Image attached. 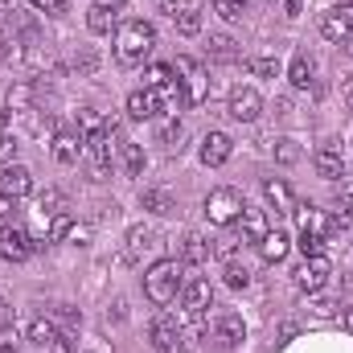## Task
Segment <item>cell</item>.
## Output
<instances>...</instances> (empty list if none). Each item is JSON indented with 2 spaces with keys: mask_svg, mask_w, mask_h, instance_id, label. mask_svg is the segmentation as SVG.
<instances>
[{
  "mask_svg": "<svg viewBox=\"0 0 353 353\" xmlns=\"http://www.w3.org/2000/svg\"><path fill=\"white\" fill-rule=\"evenodd\" d=\"M259 111H263V99H259V90L255 87H234L230 90V115H234L239 123L259 119Z\"/></svg>",
  "mask_w": 353,
  "mask_h": 353,
  "instance_id": "10",
  "label": "cell"
},
{
  "mask_svg": "<svg viewBox=\"0 0 353 353\" xmlns=\"http://www.w3.org/2000/svg\"><path fill=\"white\" fill-rule=\"evenodd\" d=\"M176 288H181V263L176 259H157V263L144 271V296L152 304H173L176 300Z\"/></svg>",
  "mask_w": 353,
  "mask_h": 353,
  "instance_id": "2",
  "label": "cell"
},
{
  "mask_svg": "<svg viewBox=\"0 0 353 353\" xmlns=\"http://www.w3.org/2000/svg\"><path fill=\"white\" fill-rule=\"evenodd\" d=\"M152 46H157V29L148 21H123L115 29V58L123 66H140L152 54Z\"/></svg>",
  "mask_w": 353,
  "mask_h": 353,
  "instance_id": "1",
  "label": "cell"
},
{
  "mask_svg": "<svg viewBox=\"0 0 353 353\" xmlns=\"http://www.w3.org/2000/svg\"><path fill=\"white\" fill-rule=\"evenodd\" d=\"M243 243H259L267 234V218H263V210H243Z\"/></svg>",
  "mask_w": 353,
  "mask_h": 353,
  "instance_id": "21",
  "label": "cell"
},
{
  "mask_svg": "<svg viewBox=\"0 0 353 353\" xmlns=\"http://www.w3.org/2000/svg\"><path fill=\"white\" fill-rule=\"evenodd\" d=\"M345 99H350V107H353V79H350V87H345Z\"/></svg>",
  "mask_w": 353,
  "mask_h": 353,
  "instance_id": "49",
  "label": "cell"
},
{
  "mask_svg": "<svg viewBox=\"0 0 353 353\" xmlns=\"http://www.w3.org/2000/svg\"><path fill=\"white\" fill-rule=\"evenodd\" d=\"M341 8H345V12H350V8H353V0H341Z\"/></svg>",
  "mask_w": 353,
  "mask_h": 353,
  "instance_id": "51",
  "label": "cell"
},
{
  "mask_svg": "<svg viewBox=\"0 0 353 353\" xmlns=\"http://www.w3.org/2000/svg\"><path fill=\"white\" fill-rule=\"evenodd\" d=\"M173 74H176V87H181V103L185 107H201L210 99V74L201 70V62H193V58L181 54L173 62Z\"/></svg>",
  "mask_w": 353,
  "mask_h": 353,
  "instance_id": "3",
  "label": "cell"
},
{
  "mask_svg": "<svg viewBox=\"0 0 353 353\" xmlns=\"http://www.w3.org/2000/svg\"><path fill=\"white\" fill-rule=\"evenodd\" d=\"M247 66H251V70H255V74H263V79H271V74H275V70H279V62H275V58H251V62H247Z\"/></svg>",
  "mask_w": 353,
  "mask_h": 353,
  "instance_id": "38",
  "label": "cell"
},
{
  "mask_svg": "<svg viewBox=\"0 0 353 353\" xmlns=\"http://www.w3.org/2000/svg\"><path fill=\"white\" fill-rule=\"evenodd\" d=\"M50 353H74V337H70V333H58L54 345H50Z\"/></svg>",
  "mask_w": 353,
  "mask_h": 353,
  "instance_id": "40",
  "label": "cell"
},
{
  "mask_svg": "<svg viewBox=\"0 0 353 353\" xmlns=\"http://www.w3.org/2000/svg\"><path fill=\"white\" fill-rule=\"evenodd\" d=\"M144 210H152V214H173L176 210V201H173V193L169 189H144Z\"/></svg>",
  "mask_w": 353,
  "mask_h": 353,
  "instance_id": "23",
  "label": "cell"
},
{
  "mask_svg": "<svg viewBox=\"0 0 353 353\" xmlns=\"http://www.w3.org/2000/svg\"><path fill=\"white\" fill-rule=\"evenodd\" d=\"M161 111H165L161 90L144 87V90H132V94H128V115H132V119H157Z\"/></svg>",
  "mask_w": 353,
  "mask_h": 353,
  "instance_id": "13",
  "label": "cell"
},
{
  "mask_svg": "<svg viewBox=\"0 0 353 353\" xmlns=\"http://www.w3.org/2000/svg\"><path fill=\"white\" fill-rule=\"evenodd\" d=\"M0 353H17V341L12 337H0Z\"/></svg>",
  "mask_w": 353,
  "mask_h": 353,
  "instance_id": "48",
  "label": "cell"
},
{
  "mask_svg": "<svg viewBox=\"0 0 353 353\" xmlns=\"http://www.w3.org/2000/svg\"><path fill=\"white\" fill-rule=\"evenodd\" d=\"M70 230H74L70 214H54V218H50V230H46V243H62Z\"/></svg>",
  "mask_w": 353,
  "mask_h": 353,
  "instance_id": "29",
  "label": "cell"
},
{
  "mask_svg": "<svg viewBox=\"0 0 353 353\" xmlns=\"http://www.w3.org/2000/svg\"><path fill=\"white\" fill-rule=\"evenodd\" d=\"M218 341L222 345H243L247 341V325H243V316H234V312H226V316H218Z\"/></svg>",
  "mask_w": 353,
  "mask_h": 353,
  "instance_id": "20",
  "label": "cell"
},
{
  "mask_svg": "<svg viewBox=\"0 0 353 353\" xmlns=\"http://www.w3.org/2000/svg\"><path fill=\"white\" fill-rule=\"evenodd\" d=\"M0 193L12 197V201L29 197V193H33V173H29L25 165H8V169H0Z\"/></svg>",
  "mask_w": 353,
  "mask_h": 353,
  "instance_id": "11",
  "label": "cell"
},
{
  "mask_svg": "<svg viewBox=\"0 0 353 353\" xmlns=\"http://www.w3.org/2000/svg\"><path fill=\"white\" fill-rule=\"evenodd\" d=\"M345 46H350V54H353V33H350V41H345Z\"/></svg>",
  "mask_w": 353,
  "mask_h": 353,
  "instance_id": "52",
  "label": "cell"
},
{
  "mask_svg": "<svg viewBox=\"0 0 353 353\" xmlns=\"http://www.w3.org/2000/svg\"><path fill=\"white\" fill-rule=\"evenodd\" d=\"M288 83H292L296 90H304L308 83H312V62H308L304 54H296V58H292V66H288Z\"/></svg>",
  "mask_w": 353,
  "mask_h": 353,
  "instance_id": "25",
  "label": "cell"
},
{
  "mask_svg": "<svg viewBox=\"0 0 353 353\" xmlns=\"http://www.w3.org/2000/svg\"><path fill=\"white\" fill-rule=\"evenodd\" d=\"M173 21H176V29H181V33H185V37H193V33H201V12H197V8H193V4H189V8H185V12H176Z\"/></svg>",
  "mask_w": 353,
  "mask_h": 353,
  "instance_id": "30",
  "label": "cell"
},
{
  "mask_svg": "<svg viewBox=\"0 0 353 353\" xmlns=\"http://www.w3.org/2000/svg\"><path fill=\"white\" fill-rule=\"evenodd\" d=\"M94 4H99V8H107V12H115V8H123L128 0H94Z\"/></svg>",
  "mask_w": 353,
  "mask_h": 353,
  "instance_id": "46",
  "label": "cell"
},
{
  "mask_svg": "<svg viewBox=\"0 0 353 353\" xmlns=\"http://www.w3.org/2000/svg\"><path fill=\"white\" fill-rule=\"evenodd\" d=\"M316 316H337V304H333V300H321V304H316Z\"/></svg>",
  "mask_w": 353,
  "mask_h": 353,
  "instance_id": "44",
  "label": "cell"
},
{
  "mask_svg": "<svg viewBox=\"0 0 353 353\" xmlns=\"http://www.w3.org/2000/svg\"><path fill=\"white\" fill-rule=\"evenodd\" d=\"M8 325H12V308L0 300V329H8Z\"/></svg>",
  "mask_w": 353,
  "mask_h": 353,
  "instance_id": "45",
  "label": "cell"
},
{
  "mask_svg": "<svg viewBox=\"0 0 353 353\" xmlns=\"http://www.w3.org/2000/svg\"><path fill=\"white\" fill-rule=\"evenodd\" d=\"M263 197L275 214H292V210H296V193H292V185L279 181V176H267L263 181Z\"/></svg>",
  "mask_w": 353,
  "mask_h": 353,
  "instance_id": "15",
  "label": "cell"
},
{
  "mask_svg": "<svg viewBox=\"0 0 353 353\" xmlns=\"http://www.w3.org/2000/svg\"><path fill=\"white\" fill-rule=\"evenodd\" d=\"M8 214H12V197H4V193H0V218H8Z\"/></svg>",
  "mask_w": 353,
  "mask_h": 353,
  "instance_id": "47",
  "label": "cell"
},
{
  "mask_svg": "<svg viewBox=\"0 0 353 353\" xmlns=\"http://www.w3.org/2000/svg\"><path fill=\"white\" fill-rule=\"evenodd\" d=\"M345 329H350V333H353V312H350V316H345Z\"/></svg>",
  "mask_w": 353,
  "mask_h": 353,
  "instance_id": "50",
  "label": "cell"
},
{
  "mask_svg": "<svg viewBox=\"0 0 353 353\" xmlns=\"http://www.w3.org/2000/svg\"><path fill=\"white\" fill-rule=\"evenodd\" d=\"M12 148H17V144H12L8 128H0V161H8V157H12Z\"/></svg>",
  "mask_w": 353,
  "mask_h": 353,
  "instance_id": "42",
  "label": "cell"
},
{
  "mask_svg": "<svg viewBox=\"0 0 353 353\" xmlns=\"http://www.w3.org/2000/svg\"><path fill=\"white\" fill-rule=\"evenodd\" d=\"M210 58H214V62H234L239 50H234L230 37H210Z\"/></svg>",
  "mask_w": 353,
  "mask_h": 353,
  "instance_id": "28",
  "label": "cell"
},
{
  "mask_svg": "<svg viewBox=\"0 0 353 353\" xmlns=\"http://www.w3.org/2000/svg\"><path fill=\"white\" fill-rule=\"evenodd\" d=\"M119 136V128H115V119H107V123H94L87 132V152L90 161H94V173L107 176L111 173V140Z\"/></svg>",
  "mask_w": 353,
  "mask_h": 353,
  "instance_id": "6",
  "label": "cell"
},
{
  "mask_svg": "<svg viewBox=\"0 0 353 353\" xmlns=\"http://www.w3.org/2000/svg\"><path fill=\"white\" fill-rule=\"evenodd\" d=\"M83 136H74V132H58L54 136V157H58V165H79V157H83Z\"/></svg>",
  "mask_w": 353,
  "mask_h": 353,
  "instance_id": "18",
  "label": "cell"
},
{
  "mask_svg": "<svg viewBox=\"0 0 353 353\" xmlns=\"http://www.w3.org/2000/svg\"><path fill=\"white\" fill-rule=\"evenodd\" d=\"M37 12H50V17H58V12H66V0H29Z\"/></svg>",
  "mask_w": 353,
  "mask_h": 353,
  "instance_id": "39",
  "label": "cell"
},
{
  "mask_svg": "<svg viewBox=\"0 0 353 353\" xmlns=\"http://www.w3.org/2000/svg\"><path fill=\"white\" fill-rule=\"evenodd\" d=\"M181 304H185L189 316H205V308L214 304V288H210V279H189L185 292H181Z\"/></svg>",
  "mask_w": 353,
  "mask_h": 353,
  "instance_id": "12",
  "label": "cell"
},
{
  "mask_svg": "<svg viewBox=\"0 0 353 353\" xmlns=\"http://www.w3.org/2000/svg\"><path fill=\"white\" fill-rule=\"evenodd\" d=\"M226 283H230V288H247V283H251V271L230 259V263H226Z\"/></svg>",
  "mask_w": 353,
  "mask_h": 353,
  "instance_id": "35",
  "label": "cell"
},
{
  "mask_svg": "<svg viewBox=\"0 0 353 353\" xmlns=\"http://www.w3.org/2000/svg\"><path fill=\"white\" fill-rule=\"evenodd\" d=\"M255 247H259L263 263H283V259H288V251H292V239H288V230H279V226H275V230H267Z\"/></svg>",
  "mask_w": 353,
  "mask_h": 353,
  "instance_id": "16",
  "label": "cell"
},
{
  "mask_svg": "<svg viewBox=\"0 0 353 353\" xmlns=\"http://www.w3.org/2000/svg\"><path fill=\"white\" fill-rule=\"evenodd\" d=\"M189 4L185 0H161V12H169V17H176V12H185Z\"/></svg>",
  "mask_w": 353,
  "mask_h": 353,
  "instance_id": "43",
  "label": "cell"
},
{
  "mask_svg": "<svg viewBox=\"0 0 353 353\" xmlns=\"http://www.w3.org/2000/svg\"><path fill=\"white\" fill-rule=\"evenodd\" d=\"M210 259V243L201 234H185L181 243V263H205Z\"/></svg>",
  "mask_w": 353,
  "mask_h": 353,
  "instance_id": "22",
  "label": "cell"
},
{
  "mask_svg": "<svg viewBox=\"0 0 353 353\" xmlns=\"http://www.w3.org/2000/svg\"><path fill=\"white\" fill-rule=\"evenodd\" d=\"M275 144H279V148H275V157H279L283 165H292V161L300 157V148H296V140H288V136H283V140H275Z\"/></svg>",
  "mask_w": 353,
  "mask_h": 353,
  "instance_id": "37",
  "label": "cell"
},
{
  "mask_svg": "<svg viewBox=\"0 0 353 353\" xmlns=\"http://www.w3.org/2000/svg\"><path fill=\"white\" fill-rule=\"evenodd\" d=\"M148 337H152V350H157V353H173L176 345H181V321H176V316H169V312L152 316Z\"/></svg>",
  "mask_w": 353,
  "mask_h": 353,
  "instance_id": "8",
  "label": "cell"
},
{
  "mask_svg": "<svg viewBox=\"0 0 353 353\" xmlns=\"http://www.w3.org/2000/svg\"><path fill=\"white\" fill-rule=\"evenodd\" d=\"M33 239L21 230V226H4L0 230V259H8V263H25L29 255H33Z\"/></svg>",
  "mask_w": 353,
  "mask_h": 353,
  "instance_id": "9",
  "label": "cell"
},
{
  "mask_svg": "<svg viewBox=\"0 0 353 353\" xmlns=\"http://www.w3.org/2000/svg\"><path fill=\"white\" fill-rule=\"evenodd\" d=\"M321 33H325L329 41H341V46H345L350 33H353V12H345V8H341V12H329V17L321 21Z\"/></svg>",
  "mask_w": 353,
  "mask_h": 353,
  "instance_id": "19",
  "label": "cell"
},
{
  "mask_svg": "<svg viewBox=\"0 0 353 353\" xmlns=\"http://www.w3.org/2000/svg\"><path fill=\"white\" fill-rule=\"evenodd\" d=\"M329 275H333V263L325 255H308L304 263L296 267V288L300 292H321L329 283Z\"/></svg>",
  "mask_w": 353,
  "mask_h": 353,
  "instance_id": "7",
  "label": "cell"
},
{
  "mask_svg": "<svg viewBox=\"0 0 353 353\" xmlns=\"http://www.w3.org/2000/svg\"><path fill=\"white\" fill-rule=\"evenodd\" d=\"M230 152H234V140H230L226 132H210V136L201 140V161H205L210 169L226 165V161H230Z\"/></svg>",
  "mask_w": 353,
  "mask_h": 353,
  "instance_id": "14",
  "label": "cell"
},
{
  "mask_svg": "<svg viewBox=\"0 0 353 353\" xmlns=\"http://www.w3.org/2000/svg\"><path fill=\"white\" fill-rule=\"evenodd\" d=\"M123 169H128V176L144 173V148L140 144H123Z\"/></svg>",
  "mask_w": 353,
  "mask_h": 353,
  "instance_id": "31",
  "label": "cell"
},
{
  "mask_svg": "<svg viewBox=\"0 0 353 353\" xmlns=\"http://www.w3.org/2000/svg\"><path fill=\"white\" fill-rule=\"evenodd\" d=\"M161 140H165L169 148H181V140H185V128H181L176 119H169V123L161 128Z\"/></svg>",
  "mask_w": 353,
  "mask_h": 353,
  "instance_id": "36",
  "label": "cell"
},
{
  "mask_svg": "<svg viewBox=\"0 0 353 353\" xmlns=\"http://www.w3.org/2000/svg\"><path fill=\"white\" fill-rule=\"evenodd\" d=\"M58 205H62V193H58V189H50V193H41V210H50V214H58Z\"/></svg>",
  "mask_w": 353,
  "mask_h": 353,
  "instance_id": "41",
  "label": "cell"
},
{
  "mask_svg": "<svg viewBox=\"0 0 353 353\" xmlns=\"http://www.w3.org/2000/svg\"><path fill=\"white\" fill-rule=\"evenodd\" d=\"M54 337H58V329H54V321H46V316H37V321L29 325V341H33L37 350H50V345H54Z\"/></svg>",
  "mask_w": 353,
  "mask_h": 353,
  "instance_id": "24",
  "label": "cell"
},
{
  "mask_svg": "<svg viewBox=\"0 0 353 353\" xmlns=\"http://www.w3.org/2000/svg\"><path fill=\"white\" fill-rule=\"evenodd\" d=\"M296 222H300V251H304V259L308 255H325V239H329V218H325V210H316V205H300L296 210Z\"/></svg>",
  "mask_w": 353,
  "mask_h": 353,
  "instance_id": "4",
  "label": "cell"
},
{
  "mask_svg": "<svg viewBox=\"0 0 353 353\" xmlns=\"http://www.w3.org/2000/svg\"><path fill=\"white\" fill-rule=\"evenodd\" d=\"M111 21H115V17H111L107 8L90 4V12H87V29H90V33H111Z\"/></svg>",
  "mask_w": 353,
  "mask_h": 353,
  "instance_id": "32",
  "label": "cell"
},
{
  "mask_svg": "<svg viewBox=\"0 0 353 353\" xmlns=\"http://www.w3.org/2000/svg\"><path fill=\"white\" fill-rule=\"evenodd\" d=\"M312 165H316V173L325 176V181H337V176L345 173V157H341V148H333V144H325V148H316V157H312Z\"/></svg>",
  "mask_w": 353,
  "mask_h": 353,
  "instance_id": "17",
  "label": "cell"
},
{
  "mask_svg": "<svg viewBox=\"0 0 353 353\" xmlns=\"http://www.w3.org/2000/svg\"><path fill=\"white\" fill-rule=\"evenodd\" d=\"M243 8H247V0H214V12H218V17H226V21H239V17H243Z\"/></svg>",
  "mask_w": 353,
  "mask_h": 353,
  "instance_id": "34",
  "label": "cell"
},
{
  "mask_svg": "<svg viewBox=\"0 0 353 353\" xmlns=\"http://www.w3.org/2000/svg\"><path fill=\"white\" fill-rule=\"evenodd\" d=\"M243 210H247V201H243V193L230 189V185H222V189H214V193L205 197V218H210L214 226H234V222L243 218Z\"/></svg>",
  "mask_w": 353,
  "mask_h": 353,
  "instance_id": "5",
  "label": "cell"
},
{
  "mask_svg": "<svg viewBox=\"0 0 353 353\" xmlns=\"http://www.w3.org/2000/svg\"><path fill=\"white\" fill-rule=\"evenodd\" d=\"M173 83V66H165V62H157V66H148V74H144V87L152 90H165Z\"/></svg>",
  "mask_w": 353,
  "mask_h": 353,
  "instance_id": "27",
  "label": "cell"
},
{
  "mask_svg": "<svg viewBox=\"0 0 353 353\" xmlns=\"http://www.w3.org/2000/svg\"><path fill=\"white\" fill-rule=\"evenodd\" d=\"M148 239H152V234H148L144 226H132V230H128V259H136V255L148 247Z\"/></svg>",
  "mask_w": 353,
  "mask_h": 353,
  "instance_id": "33",
  "label": "cell"
},
{
  "mask_svg": "<svg viewBox=\"0 0 353 353\" xmlns=\"http://www.w3.org/2000/svg\"><path fill=\"white\" fill-rule=\"evenodd\" d=\"M329 226H333V230H353V197H341V201H337Z\"/></svg>",
  "mask_w": 353,
  "mask_h": 353,
  "instance_id": "26",
  "label": "cell"
}]
</instances>
